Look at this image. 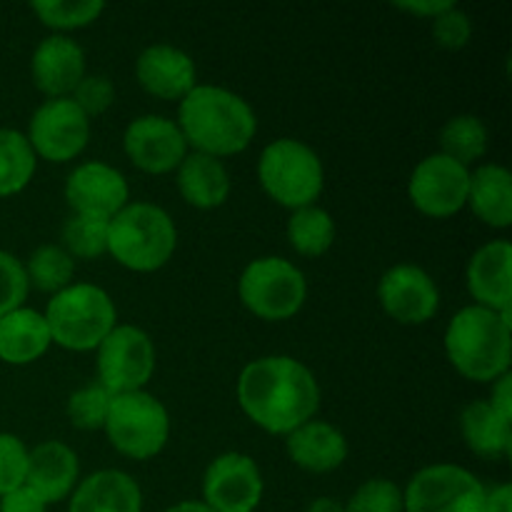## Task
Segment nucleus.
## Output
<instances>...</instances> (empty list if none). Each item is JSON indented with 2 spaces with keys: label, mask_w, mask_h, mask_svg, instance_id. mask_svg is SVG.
<instances>
[{
  "label": "nucleus",
  "mask_w": 512,
  "mask_h": 512,
  "mask_svg": "<svg viewBox=\"0 0 512 512\" xmlns=\"http://www.w3.org/2000/svg\"><path fill=\"white\" fill-rule=\"evenodd\" d=\"M50 345L53 340L40 310L23 305L0 318V363L23 368L43 358Z\"/></svg>",
  "instance_id": "nucleus-25"
},
{
  "label": "nucleus",
  "mask_w": 512,
  "mask_h": 512,
  "mask_svg": "<svg viewBox=\"0 0 512 512\" xmlns=\"http://www.w3.org/2000/svg\"><path fill=\"white\" fill-rule=\"evenodd\" d=\"M173 430L163 400L148 390L113 395L103 433L110 448L130 460H153L165 450Z\"/></svg>",
  "instance_id": "nucleus-7"
},
{
  "label": "nucleus",
  "mask_w": 512,
  "mask_h": 512,
  "mask_svg": "<svg viewBox=\"0 0 512 512\" xmlns=\"http://www.w3.org/2000/svg\"><path fill=\"white\" fill-rule=\"evenodd\" d=\"M153 338L138 325H115L95 348L98 383L113 395L145 390L155 375Z\"/></svg>",
  "instance_id": "nucleus-9"
},
{
  "label": "nucleus",
  "mask_w": 512,
  "mask_h": 512,
  "mask_svg": "<svg viewBox=\"0 0 512 512\" xmlns=\"http://www.w3.org/2000/svg\"><path fill=\"white\" fill-rule=\"evenodd\" d=\"M178 123L193 153L233 158L250 148L258 133V115L243 95L220 85H195L178 103Z\"/></svg>",
  "instance_id": "nucleus-2"
},
{
  "label": "nucleus",
  "mask_w": 512,
  "mask_h": 512,
  "mask_svg": "<svg viewBox=\"0 0 512 512\" xmlns=\"http://www.w3.org/2000/svg\"><path fill=\"white\" fill-rule=\"evenodd\" d=\"M25 138L38 160L70 163L88 148L90 118L70 98L43 100L30 115Z\"/></svg>",
  "instance_id": "nucleus-11"
},
{
  "label": "nucleus",
  "mask_w": 512,
  "mask_h": 512,
  "mask_svg": "<svg viewBox=\"0 0 512 512\" xmlns=\"http://www.w3.org/2000/svg\"><path fill=\"white\" fill-rule=\"evenodd\" d=\"M448 363L473 383H490L510 373L512 313L468 305L458 310L443 335Z\"/></svg>",
  "instance_id": "nucleus-3"
},
{
  "label": "nucleus",
  "mask_w": 512,
  "mask_h": 512,
  "mask_svg": "<svg viewBox=\"0 0 512 512\" xmlns=\"http://www.w3.org/2000/svg\"><path fill=\"white\" fill-rule=\"evenodd\" d=\"M0 512H48V503L30 485L23 483L0 498Z\"/></svg>",
  "instance_id": "nucleus-39"
},
{
  "label": "nucleus",
  "mask_w": 512,
  "mask_h": 512,
  "mask_svg": "<svg viewBox=\"0 0 512 512\" xmlns=\"http://www.w3.org/2000/svg\"><path fill=\"white\" fill-rule=\"evenodd\" d=\"M123 153L140 173L168 175L178 170L190 153L178 123L165 115H140L123 133Z\"/></svg>",
  "instance_id": "nucleus-15"
},
{
  "label": "nucleus",
  "mask_w": 512,
  "mask_h": 512,
  "mask_svg": "<svg viewBox=\"0 0 512 512\" xmlns=\"http://www.w3.org/2000/svg\"><path fill=\"white\" fill-rule=\"evenodd\" d=\"M35 18L53 30L55 35H68L93 25L105 13L103 0H35L30 3Z\"/></svg>",
  "instance_id": "nucleus-31"
},
{
  "label": "nucleus",
  "mask_w": 512,
  "mask_h": 512,
  "mask_svg": "<svg viewBox=\"0 0 512 512\" xmlns=\"http://www.w3.org/2000/svg\"><path fill=\"white\" fill-rule=\"evenodd\" d=\"M488 403H490V408L500 415V418L512 423V373H505L503 378L495 380L493 390H490Z\"/></svg>",
  "instance_id": "nucleus-40"
},
{
  "label": "nucleus",
  "mask_w": 512,
  "mask_h": 512,
  "mask_svg": "<svg viewBox=\"0 0 512 512\" xmlns=\"http://www.w3.org/2000/svg\"><path fill=\"white\" fill-rule=\"evenodd\" d=\"M485 485L463 465L435 463L403 488L405 512H483Z\"/></svg>",
  "instance_id": "nucleus-10"
},
{
  "label": "nucleus",
  "mask_w": 512,
  "mask_h": 512,
  "mask_svg": "<svg viewBox=\"0 0 512 512\" xmlns=\"http://www.w3.org/2000/svg\"><path fill=\"white\" fill-rule=\"evenodd\" d=\"M135 80L150 98L180 103L198 85V68L185 50L153 43L140 50L135 60Z\"/></svg>",
  "instance_id": "nucleus-17"
},
{
  "label": "nucleus",
  "mask_w": 512,
  "mask_h": 512,
  "mask_svg": "<svg viewBox=\"0 0 512 512\" xmlns=\"http://www.w3.org/2000/svg\"><path fill=\"white\" fill-rule=\"evenodd\" d=\"M258 180L263 193L285 210H300L318 203L325 188V168L308 143L278 138L258 158Z\"/></svg>",
  "instance_id": "nucleus-6"
},
{
  "label": "nucleus",
  "mask_w": 512,
  "mask_h": 512,
  "mask_svg": "<svg viewBox=\"0 0 512 512\" xmlns=\"http://www.w3.org/2000/svg\"><path fill=\"white\" fill-rule=\"evenodd\" d=\"M460 438L470 453L498 460L512 453V423L500 418L488 400H473L460 413Z\"/></svg>",
  "instance_id": "nucleus-26"
},
{
  "label": "nucleus",
  "mask_w": 512,
  "mask_h": 512,
  "mask_svg": "<svg viewBox=\"0 0 512 512\" xmlns=\"http://www.w3.org/2000/svg\"><path fill=\"white\" fill-rule=\"evenodd\" d=\"M305 512H345V505L335 498H315Z\"/></svg>",
  "instance_id": "nucleus-43"
},
{
  "label": "nucleus",
  "mask_w": 512,
  "mask_h": 512,
  "mask_svg": "<svg viewBox=\"0 0 512 512\" xmlns=\"http://www.w3.org/2000/svg\"><path fill=\"white\" fill-rule=\"evenodd\" d=\"M63 195L73 215L113 220L130 203V185L110 163L85 160L68 173Z\"/></svg>",
  "instance_id": "nucleus-16"
},
{
  "label": "nucleus",
  "mask_w": 512,
  "mask_h": 512,
  "mask_svg": "<svg viewBox=\"0 0 512 512\" xmlns=\"http://www.w3.org/2000/svg\"><path fill=\"white\" fill-rule=\"evenodd\" d=\"M165 512H213L203 500H180V503L170 505Z\"/></svg>",
  "instance_id": "nucleus-44"
},
{
  "label": "nucleus",
  "mask_w": 512,
  "mask_h": 512,
  "mask_svg": "<svg viewBox=\"0 0 512 512\" xmlns=\"http://www.w3.org/2000/svg\"><path fill=\"white\" fill-rule=\"evenodd\" d=\"M23 265L30 288L45 295H55L75 283V260L65 253L60 243L38 245Z\"/></svg>",
  "instance_id": "nucleus-30"
},
{
  "label": "nucleus",
  "mask_w": 512,
  "mask_h": 512,
  "mask_svg": "<svg viewBox=\"0 0 512 512\" xmlns=\"http://www.w3.org/2000/svg\"><path fill=\"white\" fill-rule=\"evenodd\" d=\"M378 303L395 323L425 325L438 315L440 290L425 268L398 263L378 280Z\"/></svg>",
  "instance_id": "nucleus-14"
},
{
  "label": "nucleus",
  "mask_w": 512,
  "mask_h": 512,
  "mask_svg": "<svg viewBox=\"0 0 512 512\" xmlns=\"http://www.w3.org/2000/svg\"><path fill=\"white\" fill-rule=\"evenodd\" d=\"M35 170H38V158L25 133L0 128V198L23 193L35 178Z\"/></svg>",
  "instance_id": "nucleus-29"
},
{
  "label": "nucleus",
  "mask_w": 512,
  "mask_h": 512,
  "mask_svg": "<svg viewBox=\"0 0 512 512\" xmlns=\"http://www.w3.org/2000/svg\"><path fill=\"white\" fill-rule=\"evenodd\" d=\"M70 100L93 120L98 118V115H103L105 110L115 103V85L110 83V78H105V75L85 73V78L80 80L78 88L73 90Z\"/></svg>",
  "instance_id": "nucleus-38"
},
{
  "label": "nucleus",
  "mask_w": 512,
  "mask_h": 512,
  "mask_svg": "<svg viewBox=\"0 0 512 512\" xmlns=\"http://www.w3.org/2000/svg\"><path fill=\"white\" fill-rule=\"evenodd\" d=\"M68 512H143V490L123 470H95L73 490Z\"/></svg>",
  "instance_id": "nucleus-22"
},
{
  "label": "nucleus",
  "mask_w": 512,
  "mask_h": 512,
  "mask_svg": "<svg viewBox=\"0 0 512 512\" xmlns=\"http://www.w3.org/2000/svg\"><path fill=\"white\" fill-rule=\"evenodd\" d=\"M263 493V473L245 453L218 455L203 473V503L213 512H255Z\"/></svg>",
  "instance_id": "nucleus-13"
},
{
  "label": "nucleus",
  "mask_w": 512,
  "mask_h": 512,
  "mask_svg": "<svg viewBox=\"0 0 512 512\" xmlns=\"http://www.w3.org/2000/svg\"><path fill=\"white\" fill-rule=\"evenodd\" d=\"M465 285L473 295V305L512 313V245L498 238L475 250L465 270Z\"/></svg>",
  "instance_id": "nucleus-19"
},
{
  "label": "nucleus",
  "mask_w": 512,
  "mask_h": 512,
  "mask_svg": "<svg viewBox=\"0 0 512 512\" xmlns=\"http://www.w3.org/2000/svg\"><path fill=\"white\" fill-rule=\"evenodd\" d=\"M30 78L45 100L70 98L85 78V50L70 35H48L30 55Z\"/></svg>",
  "instance_id": "nucleus-18"
},
{
  "label": "nucleus",
  "mask_w": 512,
  "mask_h": 512,
  "mask_svg": "<svg viewBox=\"0 0 512 512\" xmlns=\"http://www.w3.org/2000/svg\"><path fill=\"white\" fill-rule=\"evenodd\" d=\"M175 183H178L180 198L195 210L220 208L228 203L230 193H233V180H230L223 160L193 153V150L175 170Z\"/></svg>",
  "instance_id": "nucleus-23"
},
{
  "label": "nucleus",
  "mask_w": 512,
  "mask_h": 512,
  "mask_svg": "<svg viewBox=\"0 0 512 512\" xmlns=\"http://www.w3.org/2000/svg\"><path fill=\"white\" fill-rule=\"evenodd\" d=\"M345 512H405L403 488L388 478H370L355 488Z\"/></svg>",
  "instance_id": "nucleus-34"
},
{
  "label": "nucleus",
  "mask_w": 512,
  "mask_h": 512,
  "mask_svg": "<svg viewBox=\"0 0 512 512\" xmlns=\"http://www.w3.org/2000/svg\"><path fill=\"white\" fill-rule=\"evenodd\" d=\"M433 23V40L443 50H463L465 45L473 38V20L458 5H450L445 13H440L438 18L430 20Z\"/></svg>",
  "instance_id": "nucleus-37"
},
{
  "label": "nucleus",
  "mask_w": 512,
  "mask_h": 512,
  "mask_svg": "<svg viewBox=\"0 0 512 512\" xmlns=\"http://www.w3.org/2000/svg\"><path fill=\"white\" fill-rule=\"evenodd\" d=\"M483 512H512V485L500 483L493 488H485Z\"/></svg>",
  "instance_id": "nucleus-42"
},
{
  "label": "nucleus",
  "mask_w": 512,
  "mask_h": 512,
  "mask_svg": "<svg viewBox=\"0 0 512 512\" xmlns=\"http://www.w3.org/2000/svg\"><path fill=\"white\" fill-rule=\"evenodd\" d=\"M450 0H400L395 3V8L403 10V13L413 15V18H423V20H433L438 18L440 13L450 8Z\"/></svg>",
  "instance_id": "nucleus-41"
},
{
  "label": "nucleus",
  "mask_w": 512,
  "mask_h": 512,
  "mask_svg": "<svg viewBox=\"0 0 512 512\" xmlns=\"http://www.w3.org/2000/svg\"><path fill=\"white\" fill-rule=\"evenodd\" d=\"M470 213L493 230L512 225V173L500 163H480L470 170L468 203Z\"/></svg>",
  "instance_id": "nucleus-24"
},
{
  "label": "nucleus",
  "mask_w": 512,
  "mask_h": 512,
  "mask_svg": "<svg viewBox=\"0 0 512 512\" xmlns=\"http://www.w3.org/2000/svg\"><path fill=\"white\" fill-rule=\"evenodd\" d=\"M470 168L433 153L420 160L408 180V198L420 215L445 220L458 215L468 203Z\"/></svg>",
  "instance_id": "nucleus-12"
},
{
  "label": "nucleus",
  "mask_w": 512,
  "mask_h": 512,
  "mask_svg": "<svg viewBox=\"0 0 512 512\" xmlns=\"http://www.w3.org/2000/svg\"><path fill=\"white\" fill-rule=\"evenodd\" d=\"M30 448L18 435L0 433V498L20 488L28 475Z\"/></svg>",
  "instance_id": "nucleus-36"
},
{
  "label": "nucleus",
  "mask_w": 512,
  "mask_h": 512,
  "mask_svg": "<svg viewBox=\"0 0 512 512\" xmlns=\"http://www.w3.org/2000/svg\"><path fill=\"white\" fill-rule=\"evenodd\" d=\"M490 133L483 118L473 113L453 115L440 130V155L473 170L488 155Z\"/></svg>",
  "instance_id": "nucleus-27"
},
{
  "label": "nucleus",
  "mask_w": 512,
  "mask_h": 512,
  "mask_svg": "<svg viewBox=\"0 0 512 512\" xmlns=\"http://www.w3.org/2000/svg\"><path fill=\"white\" fill-rule=\"evenodd\" d=\"M238 298L250 315L268 323L295 318L308 300V280L288 258L265 255L250 260L238 278Z\"/></svg>",
  "instance_id": "nucleus-8"
},
{
  "label": "nucleus",
  "mask_w": 512,
  "mask_h": 512,
  "mask_svg": "<svg viewBox=\"0 0 512 512\" xmlns=\"http://www.w3.org/2000/svg\"><path fill=\"white\" fill-rule=\"evenodd\" d=\"M290 248L303 258H323L335 243V220L320 205H308V208L293 210L285 225Z\"/></svg>",
  "instance_id": "nucleus-28"
},
{
  "label": "nucleus",
  "mask_w": 512,
  "mask_h": 512,
  "mask_svg": "<svg viewBox=\"0 0 512 512\" xmlns=\"http://www.w3.org/2000/svg\"><path fill=\"white\" fill-rule=\"evenodd\" d=\"M285 453L295 468L313 475H325L343 468L350 455V445L335 425L313 418L285 435Z\"/></svg>",
  "instance_id": "nucleus-21"
},
{
  "label": "nucleus",
  "mask_w": 512,
  "mask_h": 512,
  "mask_svg": "<svg viewBox=\"0 0 512 512\" xmlns=\"http://www.w3.org/2000/svg\"><path fill=\"white\" fill-rule=\"evenodd\" d=\"M28 293L30 283L23 260L8 250H0V318L23 308Z\"/></svg>",
  "instance_id": "nucleus-35"
},
{
  "label": "nucleus",
  "mask_w": 512,
  "mask_h": 512,
  "mask_svg": "<svg viewBox=\"0 0 512 512\" xmlns=\"http://www.w3.org/2000/svg\"><path fill=\"white\" fill-rule=\"evenodd\" d=\"M43 318L53 345L70 353H90L118 325V308L100 285L73 283L50 295Z\"/></svg>",
  "instance_id": "nucleus-5"
},
{
  "label": "nucleus",
  "mask_w": 512,
  "mask_h": 512,
  "mask_svg": "<svg viewBox=\"0 0 512 512\" xmlns=\"http://www.w3.org/2000/svg\"><path fill=\"white\" fill-rule=\"evenodd\" d=\"M108 223L110 220L68 215L60 230V245L73 260H98L108 255Z\"/></svg>",
  "instance_id": "nucleus-32"
},
{
  "label": "nucleus",
  "mask_w": 512,
  "mask_h": 512,
  "mask_svg": "<svg viewBox=\"0 0 512 512\" xmlns=\"http://www.w3.org/2000/svg\"><path fill=\"white\" fill-rule=\"evenodd\" d=\"M178 228L168 210L130 200L108 223V255L130 273H155L173 260Z\"/></svg>",
  "instance_id": "nucleus-4"
},
{
  "label": "nucleus",
  "mask_w": 512,
  "mask_h": 512,
  "mask_svg": "<svg viewBox=\"0 0 512 512\" xmlns=\"http://www.w3.org/2000/svg\"><path fill=\"white\" fill-rule=\"evenodd\" d=\"M80 483L78 453L63 440H43L28 453L25 485L35 490L48 505L63 503Z\"/></svg>",
  "instance_id": "nucleus-20"
},
{
  "label": "nucleus",
  "mask_w": 512,
  "mask_h": 512,
  "mask_svg": "<svg viewBox=\"0 0 512 512\" xmlns=\"http://www.w3.org/2000/svg\"><path fill=\"white\" fill-rule=\"evenodd\" d=\"M110 400L113 393L105 390L98 380L83 385V388L73 390L65 403V415H68L70 425L78 430H103L105 418H108Z\"/></svg>",
  "instance_id": "nucleus-33"
},
{
  "label": "nucleus",
  "mask_w": 512,
  "mask_h": 512,
  "mask_svg": "<svg viewBox=\"0 0 512 512\" xmlns=\"http://www.w3.org/2000/svg\"><path fill=\"white\" fill-rule=\"evenodd\" d=\"M235 395L250 423L280 438L313 420L320 408L318 378L290 355H265L245 365Z\"/></svg>",
  "instance_id": "nucleus-1"
}]
</instances>
